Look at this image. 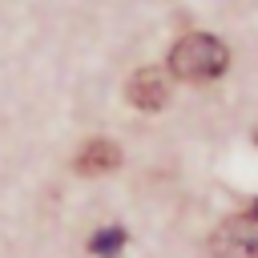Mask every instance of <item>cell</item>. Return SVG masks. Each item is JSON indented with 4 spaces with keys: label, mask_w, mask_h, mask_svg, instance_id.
<instances>
[{
    "label": "cell",
    "mask_w": 258,
    "mask_h": 258,
    "mask_svg": "<svg viewBox=\"0 0 258 258\" xmlns=\"http://www.w3.org/2000/svg\"><path fill=\"white\" fill-rule=\"evenodd\" d=\"M77 173H85V177H101V173H113L117 165H121V149L113 145V141H105V137H97V141H85L81 149H77Z\"/></svg>",
    "instance_id": "277c9868"
},
{
    "label": "cell",
    "mask_w": 258,
    "mask_h": 258,
    "mask_svg": "<svg viewBox=\"0 0 258 258\" xmlns=\"http://www.w3.org/2000/svg\"><path fill=\"white\" fill-rule=\"evenodd\" d=\"M125 97H129L133 109H141V113H157V109H165V101H169V77H165L161 69L145 64V69H137V73L129 77Z\"/></svg>",
    "instance_id": "3957f363"
},
{
    "label": "cell",
    "mask_w": 258,
    "mask_h": 258,
    "mask_svg": "<svg viewBox=\"0 0 258 258\" xmlns=\"http://www.w3.org/2000/svg\"><path fill=\"white\" fill-rule=\"evenodd\" d=\"M206 250L214 258H258V210L222 218L210 230Z\"/></svg>",
    "instance_id": "7a4b0ae2"
},
{
    "label": "cell",
    "mask_w": 258,
    "mask_h": 258,
    "mask_svg": "<svg viewBox=\"0 0 258 258\" xmlns=\"http://www.w3.org/2000/svg\"><path fill=\"white\" fill-rule=\"evenodd\" d=\"M121 246H125V230H121V226H105V230H97L93 242H89V250H93L97 258H117Z\"/></svg>",
    "instance_id": "5b68a950"
},
{
    "label": "cell",
    "mask_w": 258,
    "mask_h": 258,
    "mask_svg": "<svg viewBox=\"0 0 258 258\" xmlns=\"http://www.w3.org/2000/svg\"><path fill=\"white\" fill-rule=\"evenodd\" d=\"M230 64V48L210 32H189L169 48V73L177 81H214Z\"/></svg>",
    "instance_id": "6da1fadb"
}]
</instances>
